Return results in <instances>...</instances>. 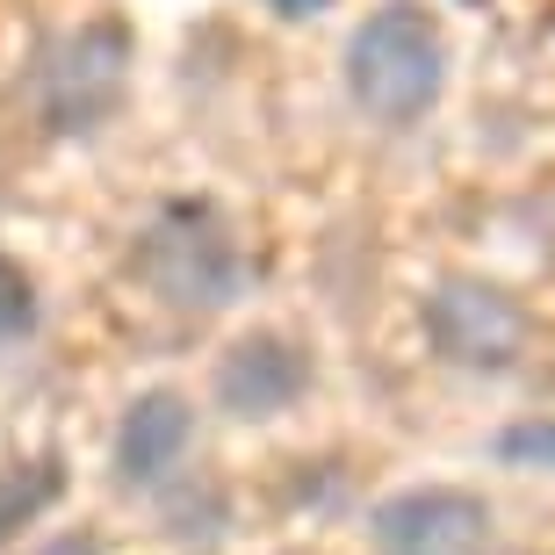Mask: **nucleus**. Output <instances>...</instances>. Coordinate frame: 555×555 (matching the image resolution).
Wrapping results in <instances>:
<instances>
[{
  "mask_svg": "<svg viewBox=\"0 0 555 555\" xmlns=\"http://www.w3.org/2000/svg\"><path fill=\"white\" fill-rule=\"evenodd\" d=\"M29 325H37V282H29L8 253H0V347H8V339H22Z\"/></svg>",
  "mask_w": 555,
  "mask_h": 555,
  "instance_id": "nucleus-9",
  "label": "nucleus"
},
{
  "mask_svg": "<svg viewBox=\"0 0 555 555\" xmlns=\"http://www.w3.org/2000/svg\"><path fill=\"white\" fill-rule=\"evenodd\" d=\"M65 498V462L59 454H37V462H8L0 469V548L29 527V519H43L51 505Z\"/></svg>",
  "mask_w": 555,
  "mask_h": 555,
  "instance_id": "nucleus-8",
  "label": "nucleus"
},
{
  "mask_svg": "<svg viewBox=\"0 0 555 555\" xmlns=\"http://www.w3.org/2000/svg\"><path fill=\"white\" fill-rule=\"evenodd\" d=\"M440 87H448V43H440V22L418 0L375 8L347 37V94L375 124H390V130L418 124L440 102Z\"/></svg>",
  "mask_w": 555,
  "mask_h": 555,
  "instance_id": "nucleus-1",
  "label": "nucleus"
},
{
  "mask_svg": "<svg viewBox=\"0 0 555 555\" xmlns=\"http://www.w3.org/2000/svg\"><path fill=\"white\" fill-rule=\"evenodd\" d=\"M375 555H491V505L454 483H418L375 505Z\"/></svg>",
  "mask_w": 555,
  "mask_h": 555,
  "instance_id": "nucleus-5",
  "label": "nucleus"
},
{
  "mask_svg": "<svg viewBox=\"0 0 555 555\" xmlns=\"http://www.w3.org/2000/svg\"><path fill=\"white\" fill-rule=\"evenodd\" d=\"M426 339L462 369H513L527 353V310L498 282H469L454 274L426 296Z\"/></svg>",
  "mask_w": 555,
  "mask_h": 555,
  "instance_id": "nucleus-4",
  "label": "nucleus"
},
{
  "mask_svg": "<svg viewBox=\"0 0 555 555\" xmlns=\"http://www.w3.org/2000/svg\"><path fill=\"white\" fill-rule=\"evenodd\" d=\"M37 555H102V541H94V534H59L51 548H37Z\"/></svg>",
  "mask_w": 555,
  "mask_h": 555,
  "instance_id": "nucleus-11",
  "label": "nucleus"
},
{
  "mask_svg": "<svg viewBox=\"0 0 555 555\" xmlns=\"http://www.w3.org/2000/svg\"><path fill=\"white\" fill-rule=\"evenodd\" d=\"M310 390V353L288 332H246L217 361V404L231 418H274Z\"/></svg>",
  "mask_w": 555,
  "mask_h": 555,
  "instance_id": "nucleus-6",
  "label": "nucleus"
},
{
  "mask_svg": "<svg viewBox=\"0 0 555 555\" xmlns=\"http://www.w3.org/2000/svg\"><path fill=\"white\" fill-rule=\"evenodd\" d=\"M188 440H195V412L181 390H144L130 397L124 426H116V483L124 491H152L181 469Z\"/></svg>",
  "mask_w": 555,
  "mask_h": 555,
  "instance_id": "nucleus-7",
  "label": "nucleus"
},
{
  "mask_svg": "<svg viewBox=\"0 0 555 555\" xmlns=\"http://www.w3.org/2000/svg\"><path fill=\"white\" fill-rule=\"evenodd\" d=\"M268 8H274L282 22H304V15H325L332 0H268Z\"/></svg>",
  "mask_w": 555,
  "mask_h": 555,
  "instance_id": "nucleus-12",
  "label": "nucleus"
},
{
  "mask_svg": "<svg viewBox=\"0 0 555 555\" xmlns=\"http://www.w3.org/2000/svg\"><path fill=\"white\" fill-rule=\"evenodd\" d=\"M138 274L152 296H166L173 310H224L246 296V253L238 231L224 224V209L209 203H173L152 217V231L138 238Z\"/></svg>",
  "mask_w": 555,
  "mask_h": 555,
  "instance_id": "nucleus-2",
  "label": "nucleus"
},
{
  "mask_svg": "<svg viewBox=\"0 0 555 555\" xmlns=\"http://www.w3.org/2000/svg\"><path fill=\"white\" fill-rule=\"evenodd\" d=\"M130 94V29L124 22H80L65 29L37 65V108L51 130H94Z\"/></svg>",
  "mask_w": 555,
  "mask_h": 555,
  "instance_id": "nucleus-3",
  "label": "nucleus"
},
{
  "mask_svg": "<svg viewBox=\"0 0 555 555\" xmlns=\"http://www.w3.org/2000/svg\"><path fill=\"white\" fill-rule=\"evenodd\" d=\"M498 454L513 462V469H555V418H527L498 440Z\"/></svg>",
  "mask_w": 555,
  "mask_h": 555,
  "instance_id": "nucleus-10",
  "label": "nucleus"
}]
</instances>
